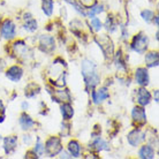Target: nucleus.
<instances>
[{"label": "nucleus", "mask_w": 159, "mask_h": 159, "mask_svg": "<svg viewBox=\"0 0 159 159\" xmlns=\"http://www.w3.org/2000/svg\"><path fill=\"white\" fill-rule=\"evenodd\" d=\"M81 70L87 91H92L100 82V75L97 70V66L90 59H83L81 64Z\"/></svg>", "instance_id": "f257e3e1"}, {"label": "nucleus", "mask_w": 159, "mask_h": 159, "mask_svg": "<svg viewBox=\"0 0 159 159\" xmlns=\"http://www.w3.org/2000/svg\"><path fill=\"white\" fill-rule=\"evenodd\" d=\"M148 46H149V38L143 32H139L137 35H135L130 44L131 50L135 51L136 53H139V54L145 53Z\"/></svg>", "instance_id": "f03ea898"}, {"label": "nucleus", "mask_w": 159, "mask_h": 159, "mask_svg": "<svg viewBox=\"0 0 159 159\" xmlns=\"http://www.w3.org/2000/svg\"><path fill=\"white\" fill-rule=\"evenodd\" d=\"M96 43L99 45V48H102L104 56L106 59H111L114 53V48H113V43L112 39L107 35H99V36L95 37Z\"/></svg>", "instance_id": "7ed1b4c3"}, {"label": "nucleus", "mask_w": 159, "mask_h": 159, "mask_svg": "<svg viewBox=\"0 0 159 159\" xmlns=\"http://www.w3.org/2000/svg\"><path fill=\"white\" fill-rule=\"evenodd\" d=\"M62 150L61 139L57 136H51L44 144V153H46L48 157H54Z\"/></svg>", "instance_id": "20e7f679"}, {"label": "nucleus", "mask_w": 159, "mask_h": 159, "mask_svg": "<svg viewBox=\"0 0 159 159\" xmlns=\"http://www.w3.org/2000/svg\"><path fill=\"white\" fill-rule=\"evenodd\" d=\"M0 34L5 39H12L16 35V25L12 20H5L1 24Z\"/></svg>", "instance_id": "39448f33"}, {"label": "nucleus", "mask_w": 159, "mask_h": 159, "mask_svg": "<svg viewBox=\"0 0 159 159\" xmlns=\"http://www.w3.org/2000/svg\"><path fill=\"white\" fill-rule=\"evenodd\" d=\"M127 141L131 147H139V144L143 143L144 141H145V133L143 130L139 129V128H136V129L131 130L128 134Z\"/></svg>", "instance_id": "423d86ee"}, {"label": "nucleus", "mask_w": 159, "mask_h": 159, "mask_svg": "<svg viewBox=\"0 0 159 159\" xmlns=\"http://www.w3.org/2000/svg\"><path fill=\"white\" fill-rule=\"evenodd\" d=\"M39 48L45 53H52L56 50V40L52 36L43 35L39 38Z\"/></svg>", "instance_id": "0eeeda50"}, {"label": "nucleus", "mask_w": 159, "mask_h": 159, "mask_svg": "<svg viewBox=\"0 0 159 159\" xmlns=\"http://www.w3.org/2000/svg\"><path fill=\"white\" fill-rule=\"evenodd\" d=\"M131 118L133 121L137 123L139 126H143L147 123V113L143 106H135L131 111Z\"/></svg>", "instance_id": "6e6552de"}, {"label": "nucleus", "mask_w": 159, "mask_h": 159, "mask_svg": "<svg viewBox=\"0 0 159 159\" xmlns=\"http://www.w3.org/2000/svg\"><path fill=\"white\" fill-rule=\"evenodd\" d=\"M136 102L139 106H147L151 102V93L148 91L144 87H141L139 90H136Z\"/></svg>", "instance_id": "1a4fd4ad"}, {"label": "nucleus", "mask_w": 159, "mask_h": 159, "mask_svg": "<svg viewBox=\"0 0 159 159\" xmlns=\"http://www.w3.org/2000/svg\"><path fill=\"white\" fill-rule=\"evenodd\" d=\"M135 81L139 87H147L148 84H149V82H150V77H149V73H148L147 68L139 67L136 69Z\"/></svg>", "instance_id": "9d476101"}, {"label": "nucleus", "mask_w": 159, "mask_h": 159, "mask_svg": "<svg viewBox=\"0 0 159 159\" xmlns=\"http://www.w3.org/2000/svg\"><path fill=\"white\" fill-rule=\"evenodd\" d=\"M22 75H23V69L17 65L9 67L6 72V77L12 82H19L22 79Z\"/></svg>", "instance_id": "9b49d317"}, {"label": "nucleus", "mask_w": 159, "mask_h": 159, "mask_svg": "<svg viewBox=\"0 0 159 159\" xmlns=\"http://www.w3.org/2000/svg\"><path fill=\"white\" fill-rule=\"evenodd\" d=\"M92 100H93V103L95 104H100L103 103L104 100H106L107 98H110V92H108L107 88H100L98 90H92Z\"/></svg>", "instance_id": "f8f14e48"}, {"label": "nucleus", "mask_w": 159, "mask_h": 159, "mask_svg": "<svg viewBox=\"0 0 159 159\" xmlns=\"http://www.w3.org/2000/svg\"><path fill=\"white\" fill-rule=\"evenodd\" d=\"M17 148V136H7L4 139V150L6 155H11Z\"/></svg>", "instance_id": "ddd939ff"}, {"label": "nucleus", "mask_w": 159, "mask_h": 159, "mask_svg": "<svg viewBox=\"0 0 159 159\" xmlns=\"http://www.w3.org/2000/svg\"><path fill=\"white\" fill-rule=\"evenodd\" d=\"M52 98L56 102H58V103H68L72 99L70 93H69L68 90H53Z\"/></svg>", "instance_id": "4468645a"}, {"label": "nucleus", "mask_w": 159, "mask_h": 159, "mask_svg": "<svg viewBox=\"0 0 159 159\" xmlns=\"http://www.w3.org/2000/svg\"><path fill=\"white\" fill-rule=\"evenodd\" d=\"M19 123H20L21 128H22L23 130H30V129H32V127L35 126V121L32 120L31 116H28V114L25 113V111H24V113H22L20 116Z\"/></svg>", "instance_id": "2eb2a0df"}, {"label": "nucleus", "mask_w": 159, "mask_h": 159, "mask_svg": "<svg viewBox=\"0 0 159 159\" xmlns=\"http://www.w3.org/2000/svg\"><path fill=\"white\" fill-rule=\"evenodd\" d=\"M90 148L95 151H108L110 150V145L105 139H100V137H96L92 143L90 144Z\"/></svg>", "instance_id": "dca6fc26"}, {"label": "nucleus", "mask_w": 159, "mask_h": 159, "mask_svg": "<svg viewBox=\"0 0 159 159\" xmlns=\"http://www.w3.org/2000/svg\"><path fill=\"white\" fill-rule=\"evenodd\" d=\"M139 157L142 159H152L155 158V149L149 145V144H145L143 147L139 148Z\"/></svg>", "instance_id": "f3484780"}, {"label": "nucleus", "mask_w": 159, "mask_h": 159, "mask_svg": "<svg viewBox=\"0 0 159 159\" xmlns=\"http://www.w3.org/2000/svg\"><path fill=\"white\" fill-rule=\"evenodd\" d=\"M159 62V56L157 51H150L145 54V65L147 67H157Z\"/></svg>", "instance_id": "a211bd4d"}, {"label": "nucleus", "mask_w": 159, "mask_h": 159, "mask_svg": "<svg viewBox=\"0 0 159 159\" xmlns=\"http://www.w3.org/2000/svg\"><path fill=\"white\" fill-rule=\"evenodd\" d=\"M114 64H116L118 72H121V73L127 72V64H126V61L123 59V54L121 51L116 52V54L114 56Z\"/></svg>", "instance_id": "6ab92c4d"}, {"label": "nucleus", "mask_w": 159, "mask_h": 159, "mask_svg": "<svg viewBox=\"0 0 159 159\" xmlns=\"http://www.w3.org/2000/svg\"><path fill=\"white\" fill-rule=\"evenodd\" d=\"M68 152L72 156V158H79L81 157V145L77 141L73 139L68 143Z\"/></svg>", "instance_id": "aec40b11"}, {"label": "nucleus", "mask_w": 159, "mask_h": 159, "mask_svg": "<svg viewBox=\"0 0 159 159\" xmlns=\"http://www.w3.org/2000/svg\"><path fill=\"white\" fill-rule=\"evenodd\" d=\"M60 110H61V116L66 121L70 120L74 116V108L69 103H62V105L60 106Z\"/></svg>", "instance_id": "412c9836"}, {"label": "nucleus", "mask_w": 159, "mask_h": 159, "mask_svg": "<svg viewBox=\"0 0 159 159\" xmlns=\"http://www.w3.org/2000/svg\"><path fill=\"white\" fill-rule=\"evenodd\" d=\"M40 91V88L38 84L36 83H29L27 87H25V92L24 95L27 96L28 98H34L36 95H38Z\"/></svg>", "instance_id": "4be33fe9"}, {"label": "nucleus", "mask_w": 159, "mask_h": 159, "mask_svg": "<svg viewBox=\"0 0 159 159\" xmlns=\"http://www.w3.org/2000/svg\"><path fill=\"white\" fill-rule=\"evenodd\" d=\"M24 30H27L29 32H34L36 31L37 28H38V23H37V21L35 19H32L31 17H28V19H25V23L23 25Z\"/></svg>", "instance_id": "5701e85b"}, {"label": "nucleus", "mask_w": 159, "mask_h": 159, "mask_svg": "<svg viewBox=\"0 0 159 159\" xmlns=\"http://www.w3.org/2000/svg\"><path fill=\"white\" fill-rule=\"evenodd\" d=\"M103 12H104L103 5H93L92 7H90V11L87 13V16L92 19V17H95L96 15H98V14H100V13Z\"/></svg>", "instance_id": "b1692460"}, {"label": "nucleus", "mask_w": 159, "mask_h": 159, "mask_svg": "<svg viewBox=\"0 0 159 159\" xmlns=\"http://www.w3.org/2000/svg\"><path fill=\"white\" fill-rule=\"evenodd\" d=\"M42 8H43V12L45 13V15H48V17L52 16V13H53V0H43Z\"/></svg>", "instance_id": "393cba45"}, {"label": "nucleus", "mask_w": 159, "mask_h": 159, "mask_svg": "<svg viewBox=\"0 0 159 159\" xmlns=\"http://www.w3.org/2000/svg\"><path fill=\"white\" fill-rule=\"evenodd\" d=\"M105 28L106 30L110 32H114L116 30V20H114V17L112 15H108L106 17V22H105Z\"/></svg>", "instance_id": "a878e982"}, {"label": "nucleus", "mask_w": 159, "mask_h": 159, "mask_svg": "<svg viewBox=\"0 0 159 159\" xmlns=\"http://www.w3.org/2000/svg\"><path fill=\"white\" fill-rule=\"evenodd\" d=\"M141 17L143 19V21H145V22H151L152 20H153V17H155V13L152 12V11H150V9H144V11H142L141 12Z\"/></svg>", "instance_id": "bb28decb"}, {"label": "nucleus", "mask_w": 159, "mask_h": 159, "mask_svg": "<svg viewBox=\"0 0 159 159\" xmlns=\"http://www.w3.org/2000/svg\"><path fill=\"white\" fill-rule=\"evenodd\" d=\"M90 24H91V27H92V30L96 32L100 31V29L103 28V23H102L99 19H97V17H92Z\"/></svg>", "instance_id": "cd10ccee"}, {"label": "nucleus", "mask_w": 159, "mask_h": 159, "mask_svg": "<svg viewBox=\"0 0 159 159\" xmlns=\"http://www.w3.org/2000/svg\"><path fill=\"white\" fill-rule=\"evenodd\" d=\"M34 151L36 152V153L39 156V157L44 155V144L42 143L40 139H37L36 145H35V148H34Z\"/></svg>", "instance_id": "c85d7f7f"}, {"label": "nucleus", "mask_w": 159, "mask_h": 159, "mask_svg": "<svg viewBox=\"0 0 159 159\" xmlns=\"http://www.w3.org/2000/svg\"><path fill=\"white\" fill-rule=\"evenodd\" d=\"M80 2L82 5V7L90 8V7H92L93 5H96V0H80Z\"/></svg>", "instance_id": "c756f323"}, {"label": "nucleus", "mask_w": 159, "mask_h": 159, "mask_svg": "<svg viewBox=\"0 0 159 159\" xmlns=\"http://www.w3.org/2000/svg\"><path fill=\"white\" fill-rule=\"evenodd\" d=\"M5 120V107L2 103H1V100H0V123L2 122Z\"/></svg>", "instance_id": "7c9ffc66"}, {"label": "nucleus", "mask_w": 159, "mask_h": 159, "mask_svg": "<svg viewBox=\"0 0 159 159\" xmlns=\"http://www.w3.org/2000/svg\"><path fill=\"white\" fill-rule=\"evenodd\" d=\"M25 158H39V156L37 155L34 150H31V151H28L25 153Z\"/></svg>", "instance_id": "2f4dec72"}, {"label": "nucleus", "mask_w": 159, "mask_h": 159, "mask_svg": "<svg viewBox=\"0 0 159 159\" xmlns=\"http://www.w3.org/2000/svg\"><path fill=\"white\" fill-rule=\"evenodd\" d=\"M23 142L27 145H29V144H31V142H32V139H31V136L30 135H24L23 136Z\"/></svg>", "instance_id": "473e14b6"}, {"label": "nucleus", "mask_w": 159, "mask_h": 159, "mask_svg": "<svg viewBox=\"0 0 159 159\" xmlns=\"http://www.w3.org/2000/svg\"><path fill=\"white\" fill-rule=\"evenodd\" d=\"M61 156H60V157H61V158H72V156H68V153L67 152H65V151H62V150H61Z\"/></svg>", "instance_id": "72a5a7b5"}, {"label": "nucleus", "mask_w": 159, "mask_h": 159, "mask_svg": "<svg viewBox=\"0 0 159 159\" xmlns=\"http://www.w3.org/2000/svg\"><path fill=\"white\" fill-rule=\"evenodd\" d=\"M28 107H29V104L27 103V102H23V103H22V110H23V111H27Z\"/></svg>", "instance_id": "f704fd0d"}, {"label": "nucleus", "mask_w": 159, "mask_h": 159, "mask_svg": "<svg viewBox=\"0 0 159 159\" xmlns=\"http://www.w3.org/2000/svg\"><path fill=\"white\" fill-rule=\"evenodd\" d=\"M5 68V61L2 59H0V72Z\"/></svg>", "instance_id": "c9c22d12"}, {"label": "nucleus", "mask_w": 159, "mask_h": 159, "mask_svg": "<svg viewBox=\"0 0 159 159\" xmlns=\"http://www.w3.org/2000/svg\"><path fill=\"white\" fill-rule=\"evenodd\" d=\"M153 96H155V102L156 103H158V90H155Z\"/></svg>", "instance_id": "e433bc0d"}, {"label": "nucleus", "mask_w": 159, "mask_h": 159, "mask_svg": "<svg viewBox=\"0 0 159 159\" xmlns=\"http://www.w3.org/2000/svg\"><path fill=\"white\" fill-rule=\"evenodd\" d=\"M0 142H1V135H0Z\"/></svg>", "instance_id": "4c0bfd02"}]
</instances>
